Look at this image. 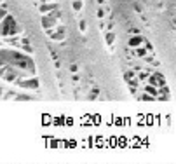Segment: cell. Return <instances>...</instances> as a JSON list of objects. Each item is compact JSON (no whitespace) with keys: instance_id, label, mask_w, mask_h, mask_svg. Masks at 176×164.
<instances>
[{"instance_id":"cell-1","label":"cell","mask_w":176,"mask_h":164,"mask_svg":"<svg viewBox=\"0 0 176 164\" xmlns=\"http://www.w3.org/2000/svg\"><path fill=\"white\" fill-rule=\"evenodd\" d=\"M21 32H23V26L18 25L16 19L7 12L6 16H4V19L0 21V35L2 37H16Z\"/></svg>"},{"instance_id":"cell-2","label":"cell","mask_w":176,"mask_h":164,"mask_svg":"<svg viewBox=\"0 0 176 164\" xmlns=\"http://www.w3.org/2000/svg\"><path fill=\"white\" fill-rule=\"evenodd\" d=\"M19 73H21V72L18 70L16 66H12V65L0 66V77H2L4 80H7V82H14V84H16Z\"/></svg>"},{"instance_id":"cell-3","label":"cell","mask_w":176,"mask_h":164,"mask_svg":"<svg viewBox=\"0 0 176 164\" xmlns=\"http://www.w3.org/2000/svg\"><path fill=\"white\" fill-rule=\"evenodd\" d=\"M16 84L21 89H26V91H37V89L40 88V82H38V79L35 75H28V79H23V80L18 79Z\"/></svg>"},{"instance_id":"cell-4","label":"cell","mask_w":176,"mask_h":164,"mask_svg":"<svg viewBox=\"0 0 176 164\" xmlns=\"http://www.w3.org/2000/svg\"><path fill=\"white\" fill-rule=\"evenodd\" d=\"M45 33H47V35H49L51 38H53V40H56V42H63L65 37H66V28L61 26V25H58L56 28L45 30Z\"/></svg>"},{"instance_id":"cell-5","label":"cell","mask_w":176,"mask_h":164,"mask_svg":"<svg viewBox=\"0 0 176 164\" xmlns=\"http://www.w3.org/2000/svg\"><path fill=\"white\" fill-rule=\"evenodd\" d=\"M145 42V37L143 35H139V33H136V35H131L127 40V47L129 49H136V47H139V45H143Z\"/></svg>"},{"instance_id":"cell-6","label":"cell","mask_w":176,"mask_h":164,"mask_svg":"<svg viewBox=\"0 0 176 164\" xmlns=\"http://www.w3.org/2000/svg\"><path fill=\"white\" fill-rule=\"evenodd\" d=\"M58 9V4L56 2H42L40 6H38V12L40 14H49V12H53Z\"/></svg>"},{"instance_id":"cell-7","label":"cell","mask_w":176,"mask_h":164,"mask_svg":"<svg viewBox=\"0 0 176 164\" xmlns=\"http://www.w3.org/2000/svg\"><path fill=\"white\" fill-rule=\"evenodd\" d=\"M105 42H107V45H113V42H115V33H113L112 30H107V32H105Z\"/></svg>"},{"instance_id":"cell-8","label":"cell","mask_w":176,"mask_h":164,"mask_svg":"<svg viewBox=\"0 0 176 164\" xmlns=\"http://www.w3.org/2000/svg\"><path fill=\"white\" fill-rule=\"evenodd\" d=\"M147 53H148V51L145 49V47H141V45L134 49V56H138V58H145V56H147Z\"/></svg>"},{"instance_id":"cell-9","label":"cell","mask_w":176,"mask_h":164,"mask_svg":"<svg viewBox=\"0 0 176 164\" xmlns=\"http://www.w3.org/2000/svg\"><path fill=\"white\" fill-rule=\"evenodd\" d=\"M82 0H72V9H73L75 12H79V11H82Z\"/></svg>"},{"instance_id":"cell-10","label":"cell","mask_w":176,"mask_h":164,"mask_svg":"<svg viewBox=\"0 0 176 164\" xmlns=\"http://www.w3.org/2000/svg\"><path fill=\"white\" fill-rule=\"evenodd\" d=\"M124 80L131 84V82L134 80V72H126V73H124Z\"/></svg>"},{"instance_id":"cell-11","label":"cell","mask_w":176,"mask_h":164,"mask_svg":"<svg viewBox=\"0 0 176 164\" xmlns=\"http://www.w3.org/2000/svg\"><path fill=\"white\" fill-rule=\"evenodd\" d=\"M6 14H7V7H6V4H2V6H0V21L4 19Z\"/></svg>"},{"instance_id":"cell-12","label":"cell","mask_w":176,"mask_h":164,"mask_svg":"<svg viewBox=\"0 0 176 164\" xmlns=\"http://www.w3.org/2000/svg\"><path fill=\"white\" fill-rule=\"evenodd\" d=\"M79 28H80V32H82V33H84L85 30H87V25H85L84 19H80V21H79Z\"/></svg>"},{"instance_id":"cell-13","label":"cell","mask_w":176,"mask_h":164,"mask_svg":"<svg viewBox=\"0 0 176 164\" xmlns=\"http://www.w3.org/2000/svg\"><path fill=\"white\" fill-rule=\"evenodd\" d=\"M143 45H145V49H147V51H150V53H152V51H154V45L150 44L148 40H145V42H143Z\"/></svg>"},{"instance_id":"cell-14","label":"cell","mask_w":176,"mask_h":164,"mask_svg":"<svg viewBox=\"0 0 176 164\" xmlns=\"http://www.w3.org/2000/svg\"><path fill=\"white\" fill-rule=\"evenodd\" d=\"M4 98H6V100H9V98H11V100H14V98H16V93H14V91H11V93L4 94Z\"/></svg>"},{"instance_id":"cell-15","label":"cell","mask_w":176,"mask_h":164,"mask_svg":"<svg viewBox=\"0 0 176 164\" xmlns=\"http://www.w3.org/2000/svg\"><path fill=\"white\" fill-rule=\"evenodd\" d=\"M98 18H100V19H103V18H105V12H103L101 9H100V11H98Z\"/></svg>"},{"instance_id":"cell-16","label":"cell","mask_w":176,"mask_h":164,"mask_svg":"<svg viewBox=\"0 0 176 164\" xmlns=\"http://www.w3.org/2000/svg\"><path fill=\"white\" fill-rule=\"evenodd\" d=\"M70 70H72V72H73V73H75V72L79 70V68H77V65H72V66H70Z\"/></svg>"},{"instance_id":"cell-17","label":"cell","mask_w":176,"mask_h":164,"mask_svg":"<svg viewBox=\"0 0 176 164\" xmlns=\"http://www.w3.org/2000/svg\"><path fill=\"white\" fill-rule=\"evenodd\" d=\"M40 2H54V0H40Z\"/></svg>"},{"instance_id":"cell-18","label":"cell","mask_w":176,"mask_h":164,"mask_svg":"<svg viewBox=\"0 0 176 164\" xmlns=\"http://www.w3.org/2000/svg\"><path fill=\"white\" fill-rule=\"evenodd\" d=\"M0 47H2V42H0Z\"/></svg>"}]
</instances>
